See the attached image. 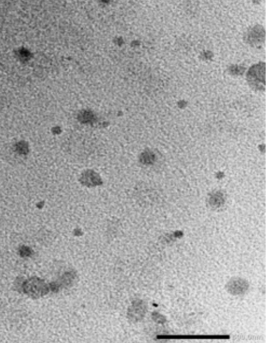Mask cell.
I'll use <instances>...</instances> for the list:
<instances>
[{"mask_svg": "<svg viewBox=\"0 0 267 343\" xmlns=\"http://www.w3.org/2000/svg\"><path fill=\"white\" fill-rule=\"evenodd\" d=\"M229 335H177V336H159L156 339H219L228 340Z\"/></svg>", "mask_w": 267, "mask_h": 343, "instance_id": "obj_1", "label": "cell"}]
</instances>
